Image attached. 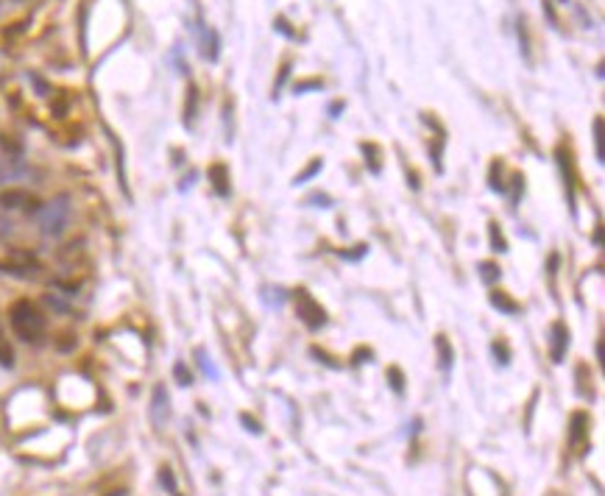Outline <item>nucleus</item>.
Instances as JSON below:
<instances>
[{"mask_svg":"<svg viewBox=\"0 0 605 496\" xmlns=\"http://www.w3.org/2000/svg\"><path fill=\"white\" fill-rule=\"evenodd\" d=\"M318 170H321V159H315V162H313V165H310V168H307L301 176H296V184H301L304 179H310V176H313V173H318Z\"/></svg>","mask_w":605,"mask_h":496,"instance_id":"nucleus-24","label":"nucleus"},{"mask_svg":"<svg viewBox=\"0 0 605 496\" xmlns=\"http://www.w3.org/2000/svg\"><path fill=\"white\" fill-rule=\"evenodd\" d=\"M31 170L20 162V159H11V156H0V187L8 184V182H17L22 176H28Z\"/></svg>","mask_w":605,"mask_h":496,"instance_id":"nucleus-8","label":"nucleus"},{"mask_svg":"<svg viewBox=\"0 0 605 496\" xmlns=\"http://www.w3.org/2000/svg\"><path fill=\"white\" fill-rule=\"evenodd\" d=\"M597 360H600V365H605V349H603V340L597 343Z\"/></svg>","mask_w":605,"mask_h":496,"instance_id":"nucleus-28","label":"nucleus"},{"mask_svg":"<svg viewBox=\"0 0 605 496\" xmlns=\"http://www.w3.org/2000/svg\"><path fill=\"white\" fill-rule=\"evenodd\" d=\"M0 365L14 368V349L8 346V337L3 335V326H0Z\"/></svg>","mask_w":605,"mask_h":496,"instance_id":"nucleus-13","label":"nucleus"},{"mask_svg":"<svg viewBox=\"0 0 605 496\" xmlns=\"http://www.w3.org/2000/svg\"><path fill=\"white\" fill-rule=\"evenodd\" d=\"M151 421L157 430H165V424L171 421V393L165 385H157L154 388V396H151Z\"/></svg>","mask_w":605,"mask_h":496,"instance_id":"nucleus-5","label":"nucleus"},{"mask_svg":"<svg viewBox=\"0 0 605 496\" xmlns=\"http://www.w3.org/2000/svg\"><path fill=\"white\" fill-rule=\"evenodd\" d=\"M363 151H369V156H371V159H369L371 170H374V173H380V162H377V148H374V145H363Z\"/></svg>","mask_w":605,"mask_h":496,"instance_id":"nucleus-25","label":"nucleus"},{"mask_svg":"<svg viewBox=\"0 0 605 496\" xmlns=\"http://www.w3.org/2000/svg\"><path fill=\"white\" fill-rule=\"evenodd\" d=\"M112 496H123V491H115V494H112Z\"/></svg>","mask_w":605,"mask_h":496,"instance_id":"nucleus-29","label":"nucleus"},{"mask_svg":"<svg viewBox=\"0 0 605 496\" xmlns=\"http://www.w3.org/2000/svg\"><path fill=\"white\" fill-rule=\"evenodd\" d=\"M435 349H438V365H441L443 371H449V368H452V360H455V351H452V346H449V340H446L443 335L435 337Z\"/></svg>","mask_w":605,"mask_h":496,"instance_id":"nucleus-11","label":"nucleus"},{"mask_svg":"<svg viewBox=\"0 0 605 496\" xmlns=\"http://www.w3.org/2000/svg\"><path fill=\"white\" fill-rule=\"evenodd\" d=\"M8 321H11V329L20 340L25 343H36L42 335H45V315L39 312V307L28 298H20L11 304L8 309Z\"/></svg>","mask_w":605,"mask_h":496,"instance_id":"nucleus-1","label":"nucleus"},{"mask_svg":"<svg viewBox=\"0 0 605 496\" xmlns=\"http://www.w3.org/2000/svg\"><path fill=\"white\" fill-rule=\"evenodd\" d=\"M310 87H321V81H304V84H299L296 89H299V92H304V89H310Z\"/></svg>","mask_w":605,"mask_h":496,"instance_id":"nucleus-27","label":"nucleus"},{"mask_svg":"<svg viewBox=\"0 0 605 496\" xmlns=\"http://www.w3.org/2000/svg\"><path fill=\"white\" fill-rule=\"evenodd\" d=\"M491 304H494L497 309L508 312V315H516V312H519V304H516L508 293H502V290H494V293H491Z\"/></svg>","mask_w":605,"mask_h":496,"instance_id":"nucleus-12","label":"nucleus"},{"mask_svg":"<svg viewBox=\"0 0 605 496\" xmlns=\"http://www.w3.org/2000/svg\"><path fill=\"white\" fill-rule=\"evenodd\" d=\"M196 357H199V365H201V371L209 377V379H218V368L212 365V360L206 357V351L204 349H196Z\"/></svg>","mask_w":605,"mask_h":496,"instance_id":"nucleus-17","label":"nucleus"},{"mask_svg":"<svg viewBox=\"0 0 605 496\" xmlns=\"http://www.w3.org/2000/svg\"><path fill=\"white\" fill-rule=\"evenodd\" d=\"M36 198L28 193V190H3L0 193V207L3 210H34Z\"/></svg>","mask_w":605,"mask_h":496,"instance_id":"nucleus-6","label":"nucleus"},{"mask_svg":"<svg viewBox=\"0 0 605 496\" xmlns=\"http://www.w3.org/2000/svg\"><path fill=\"white\" fill-rule=\"evenodd\" d=\"M488 235H491V251H508V243H505V238H502V232H499V226L497 224H488Z\"/></svg>","mask_w":605,"mask_h":496,"instance_id":"nucleus-14","label":"nucleus"},{"mask_svg":"<svg viewBox=\"0 0 605 496\" xmlns=\"http://www.w3.org/2000/svg\"><path fill=\"white\" fill-rule=\"evenodd\" d=\"M371 349H360L357 354H355V365H360V363H371Z\"/></svg>","mask_w":605,"mask_h":496,"instance_id":"nucleus-26","label":"nucleus"},{"mask_svg":"<svg viewBox=\"0 0 605 496\" xmlns=\"http://www.w3.org/2000/svg\"><path fill=\"white\" fill-rule=\"evenodd\" d=\"M196 106H199V92H196V87H190V89H187V106H185V120H187V123H193Z\"/></svg>","mask_w":605,"mask_h":496,"instance_id":"nucleus-16","label":"nucleus"},{"mask_svg":"<svg viewBox=\"0 0 605 496\" xmlns=\"http://www.w3.org/2000/svg\"><path fill=\"white\" fill-rule=\"evenodd\" d=\"M173 377H176V382H179V385H185V388H187V385H193V374L187 371V365H185V363H176V365H173Z\"/></svg>","mask_w":605,"mask_h":496,"instance_id":"nucleus-19","label":"nucleus"},{"mask_svg":"<svg viewBox=\"0 0 605 496\" xmlns=\"http://www.w3.org/2000/svg\"><path fill=\"white\" fill-rule=\"evenodd\" d=\"M240 421H243V427H245L248 432H254V435H259V432H262V427H259V421H257V418H251L248 413H243V416H240Z\"/></svg>","mask_w":605,"mask_h":496,"instance_id":"nucleus-23","label":"nucleus"},{"mask_svg":"<svg viewBox=\"0 0 605 496\" xmlns=\"http://www.w3.org/2000/svg\"><path fill=\"white\" fill-rule=\"evenodd\" d=\"M159 483L168 488V494H171V496L179 491V488H176V480H173V472H171V469H162V472H159Z\"/></svg>","mask_w":605,"mask_h":496,"instance_id":"nucleus-22","label":"nucleus"},{"mask_svg":"<svg viewBox=\"0 0 605 496\" xmlns=\"http://www.w3.org/2000/svg\"><path fill=\"white\" fill-rule=\"evenodd\" d=\"M605 137H603V117H595V145H597V159L605 162Z\"/></svg>","mask_w":605,"mask_h":496,"instance_id":"nucleus-15","label":"nucleus"},{"mask_svg":"<svg viewBox=\"0 0 605 496\" xmlns=\"http://www.w3.org/2000/svg\"><path fill=\"white\" fill-rule=\"evenodd\" d=\"M480 279L488 282V284L497 282V279H499V268H497L494 262H483V265H480Z\"/></svg>","mask_w":605,"mask_h":496,"instance_id":"nucleus-18","label":"nucleus"},{"mask_svg":"<svg viewBox=\"0 0 605 496\" xmlns=\"http://www.w3.org/2000/svg\"><path fill=\"white\" fill-rule=\"evenodd\" d=\"M567 349H569V329H567V323L555 321V323H553V349H550L553 363H564Z\"/></svg>","mask_w":605,"mask_h":496,"instance_id":"nucleus-7","label":"nucleus"},{"mask_svg":"<svg viewBox=\"0 0 605 496\" xmlns=\"http://www.w3.org/2000/svg\"><path fill=\"white\" fill-rule=\"evenodd\" d=\"M388 382H391V388L397 391V393H404V374L394 365V368H388Z\"/></svg>","mask_w":605,"mask_h":496,"instance_id":"nucleus-20","label":"nucleus"},{"mask_svg":"<svg viewBox=\"0 0 605 496\" xmlns=\"http://www.w3.org/2000/svg\"><path fill=\"white\" fill-rule=\"evenodd\" d=\"M0 270L3 273H14V276H34L39 270V262L31 251L22 248H3L0 254Z\"/></svg>","mask_w":605,"mask_h":496,"instance_id":"nucleus-3","label":"nucleus"},{"mask_svg":"<svg viewBox=\"0 0 605 496\" xmlns=\"http://www.w3.org/2000/svg\"><path fill=\"white\" fill-rule=\"evenodd\" d=\"M589 413H583V410H578V413H572V418H569V444L572 446H578V444H583V438L589 435Z\"/></svg>","mask_w":605,"mask_h":496,"instance_id":"nucleus-9","label":"nucleus"},{"mask_svg":"<svg viewBox=\"0 0 605 496\" xmlns=\"http://www.w3.org/2000/svg\"><path fill=\"white\" fill-rule=\"evenodd\" d=\"M209 182H212V187H215V193L218 196H229L232 193V184H229V170L223 168V165H212L209 168Z\"/></svg>","mask_w":605,"mask_h":496,"instance_id":"nucleus-10","label":"nucleus"},{"mask_svg":"<svg viewBox=\"0 0 605 496\" xmlns=\"http://www.w3.org/2000/svg\"><path fill=\"white\" fill-rule=\"evenodd\" d=\"M491 351H494L497 363H502V365H508V363H511V351H508V346H505V343H499V340H497V343L491 346Z\"/></svg>","mask_w":605,"mask_h":496,"instance_id":"nucleus-21","label":"nucleus"},{"mask_svg":"<svg viewBox=\"0 0 605 496\" xmlns=\"http://www.w3.org/2000/svg\"><path fill=\"white\" fill-rule=\"evenodd\" d=\"M296 312H299V318H301V323H304L307 329H321V326L327 323L324 307H321L307 290H299V293H296Z\"/></svg>","mask_w":605,"mask_h":496,"instance_id":"nucleus-4","label":"nucleus"},{"mask_svg":"<svg viewBox=\"0 0 605 496\" xmlns=\"http://www.w3.org/2000/svg\"><path fill=\"white\" fill-rule=\"evenodd\" d=\"M67 221H70V198L67 196H56L53 201H48L36 212V226L45 238H59L67 229Z\"/></svg>","mask_w":605,"mask_h":496,"instance_id":"nucleus-2","label":"nucleus"}]
</instances>
